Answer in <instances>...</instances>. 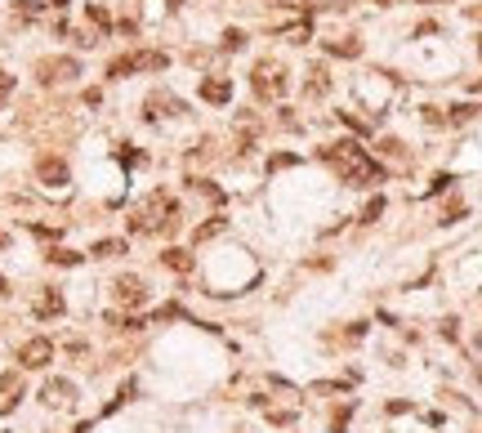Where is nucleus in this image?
Instances as JSON below:
<instances>
[{
    "mask_svg": "<svg viewBox=\"0 0 482 433\" xmlns=\"http://www.w3.org/2000/svg\"><path fill=\"white\" fill-rule=\"evenodd\" d=\"M322 161L335 165V174L348 179V183H379L384 179V170H379L357 143H330V147H322Z\"/></svg>",
    "mask_w": 482,
    "mask_h": 433,
    "instance_id": "1",
    "label": "nucleus"
},
{
    "mask_svg": "<svg viewBox=\"0 0 482 433\" xmlns=\"http://www.w3.org/2000/svg\"><path fill=\"white\" fill-rule=\"evenodd\" d=\"M174 197L170 192H147L143 197V202L135 206V214H130V228H135V232H161L165 224H174Z\"/></svg>",
    "mask_w": 482,
    "mask_h": 433,
    "instance_id": "2",
    "label": "nucleus"
},
{
    "mask_svg": "<svg viewBox=\"0 0 482 433\" xmlns=\"http://www.w3.org/2000/svg\"><path fill=\"white\" fill-rule=\"evenodd\" d=\"M161 68H170V54H161V49H147V54H125V58H116L108 76H130V72H161Z\"/></svg>",
    "mask_w": 482,
    "mask_h": 433,
    "instance_id": "3",
    "label": "nucleus"
},
{
    "mask_svg": "<svg viewBox=\"0 0 482 433\" xmlns=\"http://www.w3.org/2000/svg\"><path fill=\"white\" fill-rule=\"evenodd\" d=\"M251 85L259 98H277V94H286V72L277 68V63H259L255 76H251Z\"/></svg>",
    "mask_w": 482,
    "mask_h": 433,
    "instance_id": "4",
    "label": "nucleus"
},
{
    "mask_svg": "<svg viewBox=\"0 0 482 433\" xmlns=\"http://www.w3.org/2000/svg\"><path fill=\"white\" fill-rule=\"evenodd\" d=\"M36 76L45 80V85H54V80H76L80 76V63L76 58H45L41 68H36Z\"/></svg>",
    "mask_w": 482,
    "mask_h": 433,
    "instance_id": "5",
    "label": "nucleus"
},
{
    "mask_svg": "<svg viewBox=\"0 0 482 433\" xmlns=\"http://www.w3.org/2000/svg\"><path fill=\"white\" fill-rule=\"evenodd\" d=\"M19 362L27 366V371H41V366H49V362H54V344H49L45 335L27 340V344H23V353H19Z\"/></svg>",
    "mask_w": 482,
    "mask_h": 433,
    "instance_id": "6",
    "label": "nucleus"
},
{
    "mask_svg": "<svg viewBox=\"0 0 482 433\" xmlns=\"http://www.w3.org/2000/svg\"><path fill=\"white\" fill-rule=\"evenodd\" d=\"M36 179L45 183V188H63V183H68V165H63L58 157H41L36 161Z\"/></svg>",
    "mask_w": 482,
    "mask_h": 433,
    "instance_id": "7",
    "label": "nucleus"
},
{
    "mask_svg": "<svg viewBox=\"0 0 482 433\" xmlns=\"http://www.w3.org/2000/svg\"><path fill=\"white\" fill-rule=\"evenodd\" d=\"M201 98H206V103H214V108H224L228 98H232V80H224V76L201 80Z\"/></svg>",
    "mask_w": 482,
    "mask_h": 433,
    "instance_id": "8",
    "label": "nucleus"
},
{
    "mask_svg": "<svg viewBox=\"0 0 482 433\" xmlns=\"http://www.w3.org/2000/svg\"><path fill=\"white\" fill-rule=\"evenodd\" d=\"M116 299H121V304H147V291H143V281L139 277H121L116 281Z\"/></svg>",
    "mask_w": 482,
    "mask_h": 433,
    "instance_id": "9",
    "label": "nucleus"
},
{
    "mask_svg": "<svg viewBox=\"0 0 482 433\" xmlns=\"http://www.w3.org/2000/svg\"><path fill=\"white\" fill-rule=\"evenodd\" d=\"M58 313H63V291L45 286V291L36 295V318H58Z\"/></svg>",
    "mask_w": 482,
    "mask_h": 433,
    "instance_id": "10",
    "label": "nucleus"
},
{
    "mask_svg": "<svg viewBox=\"0 0 482 433\" xmlns=\"http://www.w3.org/2000/svg\"><path fill=\"white\" fill-rule=\"evenodd\" d=\"M72 393H76V389L68 385V380H49V385L41 389V397H45L49 407H68V402H72Z\"/></svg>",
    "mask_w": 482,
    "mask_h": 433,
    "instance_id": "11",
    "label": "nucleus"
},
{
    "mask_svg": "<svg viewBox=\"0 0 482 433\" xmlns=\"http://www.w3.org/2000/svg\"><path fill=\"white\" fill-rule=\"evenodd\" d=\"M161 264H165V268H174V273H192V255L188 251H165Z\"/></svg>",
    "mask_w": 482,
    "mask_h": 433,
    "instance_id": "12",
    "label": "nucleus"
},
{
    "mask_svg": "<svg viewBox=\"0 0 482 433\" xmlns=\"http://www.w3.org/2000/svg\"><path fill=\"white\" fill-rule=\"evenodd\" d=\"M94 259H116V255H125V241H116V237H108V241H94V251H90Z\"/></svg>",
    "mask_w": 482,
    "mask_h": 433,
    "instance_id": "13",
    "label": "nucleus"
},
{
    "mask_svg": "<svg viewBox=\"0 0 482 433\" xmlns=\"http://www.w3.org/2000/svg\"><path fill=\"white\" fill-rule=\"evenodd\" d=\"M45 259H49V264H63V268H72V264H80V255H76V251H63V246H54V251H49Z\"/></svg>",
    "mask_w": 482,
    "mask_h": 433,
    "instance_id": "14",
    "label": "nucleus"
},
{
    "mask_svg": "<svg viewBox=\"0 0 482 433\" xmlns=\"http://www.w3.org/2000/svg\"><path fill=\"white\" fill-rule=\"evenodd\" d=\"M326 49H330V54H340V58H353V54H357L362 45H357V41H330Z\"/></svg>",
    "mask_w": 482,
    "mask_h": 433,
    "instance_id": "15",
    "label": "nucleus"
},
{
    "mask_svg": "<svg viewBox=\"0 0 482 433\" xmlns=\"http://www.w3.org/2000/svg\"><path fill=\"white\" fill-rule=\"evenodd\" d=\"M85 14H90V23H94L98 31H108V27H112V19H108V9H103V5H90Z\"/></svg>",
    "mask_w": 482,
    "mask_h": 433,
    "instance_id": "16",
    "label": "nucleus"
},
{
    "mask_svg": "<svg viewBox=\"0 0 482 433\" xmlns=\"http://www.w3.org/2000/svg\"><path fill=\"white\" fill-rule=\"evenodd\" d=\"M214 232H224V219H210V224H201V228H197V241L214 237Z\"/></svg>",
    "mask_w": 482,
    "mask_h": 433,
    "instance_id": "17",
    "label": "nucleus"
},
{
    "mask_svg": "<svg viewBox=\"0 0 482 433\" xmlns=\"http://www.w3.org/2000/svg\"><path fill=\"white\" fill-rule=\"evenodd\" d=\"M241 45H246V36H241L237 27H232V31H224V49H241Z\"/></svg>",
    "mask_w": 482,
    "mask_h": 433,
    "instance_id": "18",
    "label": "nucleus"
},
{
    "mask_svg": "<svg viewBox=\"0 0 482 433\" xmlns=\"http://www.w3.org/2000/svg\"><path fill=\"white\" fill-rule=\"evenodd\" d=\"M14 9H19V14H27V19H36V14H41V5H36V0H14Z\"/></svg>",
    "mask_w": 482,
    "mask_h": 433,
    "instance_id": "19",
    "label": "nucleus"
},
{
    "mask_svg": "<svg viewBox=\"0 0 482 433\" xmlns=\"http://www.w3.org/2000/svg\"><path fill=\"white\" fill-rule=\"evenodd\" d=\"M19 389V371H9V375H0V393H14Z\"/></svg>",
    "mask_w": 482,
    "mask_h": 433,
    "instance_id": "20",
    "label": "nucleus"
},
{
    "mask_svg": "<svg viewBox=\"0 0 482 433\" xmlns=\"http://www.w3.org/2000/svg\"><path fill=\"white\" fill-rule=\"evenodd\" d=\"M379 210H384V202H379V197H375V202L367 206V214H362V219H367V224H371V219H375V214H379Z\"/></svg>",
    "mask_w": 482,
    "mask_h": 433,
    "instance_id": "21",
    "label": "nucleus"
},
{
    "mask_svg": "<svg viewBox=\"0 0 482 433\" xmlns=\"http://www.w3.org/2000/svg\"><path fill=\"white\" fill-rule=\"evenodd\" d=\"M9 90H14V76H9V72H0V98H5Z\"/></svg>",
    "mask_w": 482,
    "mask_h": 433,
    "instance_id": "22",
    "label": "nucleus"
},
{
    "mask_svg": "<svg viewBox=\"0 0 482 433\" xmlns=\"http://www.w3.org/2000/svg\"><path fill=\"white\" fill-rule=\"evenodd\" d=\"M469 14H473V19H482V5H478V9H469Z\"/></svg>",
    "mask_w": 482,
    "mask_h": 433,
    "instance_id": "23",
    "label": "nucleus"
},
{
    "mask_svg": "<svg viewBox=\"0 0 482 433\" xmlns=\"http://www.w3.org/2000/svg\"><path fill=\"white\" fill-rule=\"evenodd\" d=\"M54 5H68V0H54Z\"/></svg>",
    "mask_w": 482,
    "mask_h": 433,
    "instance_id": "24",
    "label": "nucleus"
},
{
    "mask_svg": "<svg viewBox=\"0 0 482 433\" xmlns=\"http://www.w3.org/2000/svg\"><path fill=\"white\" fill-rule=\"evenodd\" d=\"M478 54H482V45H478Z\"/></svg>",
    "mask_w": 482,
    "mask_h": 433,
    "instance_id": "25",
    "label": "nucleus"
}]
</instances>
